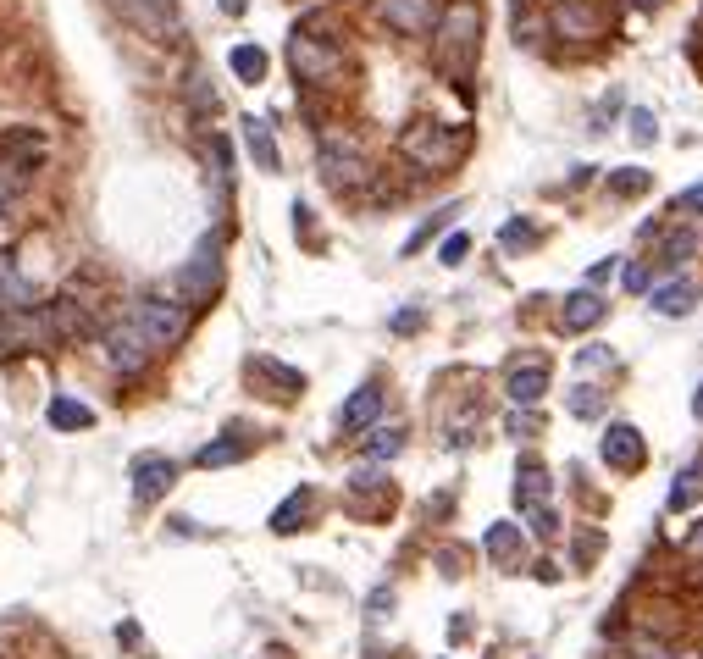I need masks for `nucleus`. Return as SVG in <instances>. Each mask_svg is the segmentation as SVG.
<instances>
[{
	"label": "nucleus",
	"mask_w": 703,
	"mask_h": 659,
	"mask_svg": "<svg viewBox=\"0 0 703 659\" xmlns=\"http://www.w3.org/2000/svg\"><path fill=\"white\" fill-rule=\"evenodd\" d=\"M687 659H703V654H687Z\"/></svg>",
	"instance_id": "nucleus-46"
},
{
	"label": "nucleus",
	"mask_w": 703,
	"mask_h": 659,
	"mask_svg": "<svg viewBox=\"0 0 703 659\" xmlns=\"http://www.w3.org/2000/svg\"><path fill=\"white\" fill-rule=\"evenodd\" d=\"M172 288L183 294V305H189V311H194V305H205V300H211L216 288H222V244H216V239H205L200 250H194L189 261L178 266Z\"/></svg>",
	"instance_id": "nucleus-7"
},
{
	"label": "nucleus",
	"mask_w": 703,
	"mask_h": 659,
	"mask_svg": "<svg viewBox=\"0 0 703 659\" xmlns=\"http://www.w3.org/2000/svg\"><path fill=\"white\" fill-rule=\"evenodd\" d=\"M565 405H571V416L598 421L609 410V394H604V388H593V383H582V388H571V399H565Z\"/></svg>",
	"instance_id": "nucleus-28"
},
{
	"label": "nucleus",
	"mask_w": 703,
	"mask_h": 659,
	"mask_svg": "<svg viewBox=\"0 0 703 659\" xmlns=\"http://www.w3.org/2000/svg\"><path fill=\"white\" fill-rule=\"evenodd\" d=\"M45 333H50V349H67L78 338L95 333V305L84 294H61V300L45 305Z\"/></svg>",
	"instance_id": "nucleus-8"
},
{
	"label": "nucleus",
	"mask_w": 703,
	"mask_h": 659,
	"mask_svg": "<svg viewBox=\"0 0 703 659\" xmlns=\"http://www.w3.org/2000/svg\"><path fill=\"white\" fill-rule=\"evenodd\" d=\"M604 316H609V305L598 300L593 288H582V294H571V300H565V316H560V322H565V333H587V327H598Z\"/></svg>",
	"instance_id": "nucleus-20"
},
{
	"label": "nucleus",
	"mask_w": 703,
	"mask_h": 659,
	"mask_svg": "<svg viewBox=\"0 0 703 659\" xmlns=\"http://www.w3.org/2000/svg\"><path fill=\"white\" fill-rule=\"evenodd\" d=\"M698 250H703V233H698V228H681V233H670V244H665V261H670V266H687Z\"/></svg>",
	"instance_id": "nucleus-29"
},
{
	"label": "nucleus",
	"mask_w": 703,
	"mask_h": 659,
	"mask_svg": "<svg viewBox=\"0 0 703 659\" xmlns=\"http://www.w3.org/2000/svg\"><path fill=\"white\" fill-rule=\"evenodd\" d=\"M28 349H50L45 305H34V311H0V360H17Z\"/></svg>",
	"instance_id": "nucleus-10"
},
{
	"label": "nucleus",
	"mask_w": 703,
	"mask_h": 659,
	"mask_svg": "<svg viewBox=\"0 0 703 659\" xmlns=\"http://www.w3.org/2000/svg\"><path fill=\"white\" fill-rule=\"evenodd\" d=\"M399 449H405V427H377L371 432V444H366V455L371 460H394Z\"/></svg>",
	"instance_id": "nucleus-30"
},
{
	"label": "nucleus",
	"mask_w": 703,
	"mask_h": 659,
	"mask_svg": "<svg viewBox=\"0 0 703 659\" xmlns=\"http://www.w3.org/2000/svg\"><path fill=\"white\" fill-rule=\"evenodd\" d=\"M421 327V311H405V316H394V333H416Z\"/></svg>",
	"instance_id": "nucleus-42"
},
{
	"label": "nucleus",
	"mask_w": 703,
	"mask_h": 659,
	"mask_svg": "<svg viewBox=\"0 0 703 659\" xmlns=\"http://www.w3.org/2000/svg\"><path fill=\"white\" fill-rule=\"evenodd\" d=\"M676 211H703V183L687 189V194H676Z\"/></svg>",
	"instance_id": "nucleus-40"
},
{
	"label": "nucleus",
	"mask_w": 703,
	"mask_h": 659,
	"mask_svg": "<svg viewBox=\"0 0 703 659\" xmlns=\"http://www.w3.org/2000/svg\"><path fill=\"white\" fill-rule=\"evenodd\" d=\"M554 527H560L554 504H537V510H532V532H537V538H554Z\"/></svg>",
	"instance_id": "nucleus-37"
},
{
	"label": "nucleus",
	"mask_w": 703,
	"mask_h": 659,
	"mask_svg": "<svg viewBox=\"0 0 703 659\" xmlns=\"http://www.w3.org/2000/svg\"><path fill=\"white\" fill-rule=\"evenodd\" d=\"M100 355H106V366L122 372V377H133V372L150 366V344L139 338V327H133L128 316H117V322L100 327Z\"/></svg>",
	"instance_id": "nucleus-9"
},
{
	"label": "nucleus",
	"mask_w": 703,
	"mask_h": 659,
	"mask_svg": "<svg viewBox=\"0 0 703 659\" xmlns=\"http://www.w3.org/2000/svg\"><path fill=\"white\" fill-rule=\"evenodd\" d=\"M537 233L526 228V222H510V228H504V250H521V244H532Z\"/></svg>",
	"instance_id": "nucleus-38"
},
{
	"label": "nucleus",
	"mask_w": 703,
	"mask_h": 659,
	"mask_svg": "<svg viewBox=\"0 0 703 659\" xmlns=\"http://www.w3.org/2000/svg\"><path fill=\"white\" fill-rule=\"evenodd\" d=\"M377 416H382V388L366 383V388H355V394H349L344 410H338V427H344V432H366Z\"/></svg>",
	"instance_id": "nucleus-18"
},
{
	"label": "nucleus",
	"mask_w": 703,
	"mask_h": 659,
	"mask_svg": "<svg viewBox=\"0 0 703 659\" xmlns=\"http://www.w3.org/2000/svg\"><path fill=\"white\" fill-rule=\"evenodd\" d=\"M692 300H698V283H692V277H676V283H659L654 288V311L659 316H687Z\"/></svg>",
	"instance_id": "nucleus-25"
},
{
	"label": "nucleus",
	"mask_w": 703,
	"mask_h": 659,
	"mask_svg": "<svg viewBox=\"0 0 703 659\" xmlns=\"http://www.w3.org/2000/svg\"><path fill=\"white\" fill-rule=\"evenodd\" d=\"M250 383H266V399L305 394V377H299L294 366H283V360H272V355H255L250 360Z\"/></svg>",
	"instance_id": "nucleus-16"
},
{
	"label": "nucleus",
	"mask_w": 703,
	"mask_h": 659,
	"mask_svg": "<svg viewBox=\"0 0 703 659\" xmlns=\"http://www.w3.org/2000/svg\"><path fill=\"white\" fill-rule=\"evenodd\" d=\"M117 6L144 34H172V23H178V0H117Z\"/></svg>",
	"instance_id": "nucleus-17"
},
{
	"label": "nucleus",
	"mask_w": 703,
	"mask_h": 659,
	"mask_svg": "<svg viewBox=\"0 0 703 659\" xmlns=\"http://www.w3.org/2000/svg\"><path fill=\"white\" fill-rule=\"evenodd\" d=\"M310 510H316V488H294V493H288V499L272 510V532H283V538H288V532H299V527L310 521Z\"/></svg>",
	"instance_id": "nucleus-21"
},
{
	"label": "nucleus",
	"mask_w": 703,
	"mask_h": 659,
	"mask_svg": "<svg viewBox=\"0 0 703 659\" xmlns=\"http://www.w3.org/2000/svg\"><path fill=\"white\" fill-rule=\"evenodd\" d=\"M482 56V6L477 0H449L432 23V67L449 78V84H471Z\"/></svg>",
	"instance_id": "nucleus-1"
},
{
	"label": "nucleus",
	"mask_w": 703,
	"mask_h": 659,
	"mask_svg": "<svg viewBox=\"0 0 703 659\" xmlns=\"http://www.w3.org/2000/svg\"><path fill=\"white\" fill-rule=\"evenodd\" d=\"M244 144H250V156H255V167H261V172H277V167H283V156H277V139H272V128H266L261 117H244Z\"/></svg>",
	"instance_id": "nucleus-23"
},
{
	"label": "nucleus",
	"mask_w": 703,
	"mask_h": 659,
	"mask_svg": "<svg viewBox=\"0 0 703 659\" xmlns=\"http://www.w3.org/2000/svg\"><path fill=\"white\" fill-rule=\"evenodd\" d=\"M692 499H698V471H687V477H676V488H670V510H687Z\"/></svg>",
	"instance_id": "nucleus-34"
},
{
	"label": "nucleus",
	"mask_w": 703,
	"mask_h": 659,
	"mask_svg": "<svg viewBox=\"0 0 703 659\" xmlns=\"http://www.w3.org/2000/svg\"><path fill=\"white\" fill-rule=\"evenodd\" d=\"M632 659H676V648H670L665 637H648V632H637V637H632Z\"/></svg>",
	"instance_id": "nucleus-31"
},
{
	"label": "nucleus",
	"mask_w": 703,
	"mask_h": 659,
	"mask_svg": "<svg viewBox=\"0 0 703 659\" xmlns=\"http://www.w3.org/2000/svg\"><path fill=\"white\" fill-rule=\"evenodd\" d=\"M620 283L637 294V288H648V272H643V266H626V272H620Z\"/></svg>",
	"instance_id": "nucleus-41"
},
{
	"label": "nucleus",
	"mask_w": 703,
	"mask_h": 659,
	"mask_svg": "<svg viewBox=\"0 0 703 659\" xmlns=\"http://www.w3.org/2000/svg\"><path fill=\"white\" fill-rule=\"evenodd\" d=\"M643 189H648V172H643V167H626V172L615 178V194H643Z\"/></svg>",
	"instance_id": "nucleus-36"
},
{
	"label": "nucleus",
	"mask_w": 703,
	"mask_h": 659,
	"mask_svg": "<svg viewBox=\"0 0 703 659\" xmlns=\"http://www.w3.org/2000/svg\"><path fill=\"white\" fill-rule=\"evenodd\" d=\"M399 150H405V161L421 167V172H449L454 161H460L465 139L454 128H443V122H416V128L399 133Z\"/></svg>",
	"instance_id": "nucleus-4"
},
{
	"label": "nucleus",
	"mask_w": 703,
	"mask_h": 659,
	"mask_svg": "<svg viewBox=\"0 0 703 659\" xmlns=\"http://www.w3.org/2000/svg\"><path fill=\"white\" fill-rule=\"evenodd\" d=\"M692 410H698V416H703V388H698V405H692Z\"/></svg>",
	"instance_id": "nucleus-45"
},
{
	"label": "nucleus",
	"mask_w": 703,
	"mask_h": 659,
	"mask_svg": "<svg viewBox=\"0 0 703 659\" xmlns=\"http://www.w3.org/2000/svg\"><path fill=\"white\" fill-rule=\"evenodd\" d=\"M643 460H648L643 432H637L632 421H615V427L604 432V466L609 471H643Z\"/></svg>",
	"instance_id": "nucleus-14"
},
{
	"label": "nucleus",
	"mask_w": 703,
	"mask_h": 659,
	"mask_svg": "<svg viewBox=\"0 0 703 659\" xmlns=\"http://www.w3.org/2000/svg\"><path fill=\"white\" fill-rule=\"evenodd\" d=\"M227 67H233V78H239V84H261V78H266V50L261 45H233Z\"/></svg>",
	"instance_id": "nucleus-26"
},
{
	"label": "nucleus",
	"mask_w": 703,
	"mask_h": 659,
	"mask_svg": "<svg viewBox=\"0 0 703 659\" xmlns=\"http://www.w3.org/2000/svg\"><path fill=\"white\" fill-rule=\"evenodd\" d=\"M45 421L56 432H84V427H95V410H89L84 399H67V394H61V399H50Z\"/></svg>",
	"instance_id": "nucleus-24"
},
{
	"label": "nucleus",
	"mask_w": 703,
	"mask_h": 659,
	"mask_svg": "<svg viewBox=\"0 0 703 659\" xmlns=\"http://www.w3.org/2000/svg\"><path fill=\"white\" fill-rule=\"evenodd\" d=\"M288 67H294L299 84L327 89V84H338V78H344V50H338L333 39H316V34H305V28H299V34L288 39Z\"/></svg>",
	"instance_id": "nucleus-5"
},
{
	"label": "nucleus",
	"mask_w": 703,
	"mask_h": 659,
	"mask_svg": "<svg viewBox=\"0 0 703 659\" xmlns=\"http://www.w3.org/2000/svg\"><path fill=\"white\" fill-rule=\"evenodd\" d=\"M316 172H322V183L333 194H355L360 183L371 178V161H366V150H360V139L327 133V139L316 144Z\"/></svg>",
	"instance_id": "nucleus-3"
},
{
	"label": "nucleus",
	"mask_w": 703,
	"mask_h": 659,
	"mask_svg": "<svg viewBox=\"0 0 703 659\" xmlns=\"http://www.w3.org/2000/svg\"><path fill=\"white\" fill-rule=\"evenodd\" d=\"M50 161V133L34 128V122H12L0 128V172L17 183H34V172Z\"/></svg>",
	"instance_id": "nucleus-6"
},
{
	"label": "nucleus",
	"mask_w": 703,
	"mask_h": 659,
	"mask_svg": "<svg viewBox=\"0 0 703 659\" xmlns=\"http://www.w3.org/2000/svg\"><path fill=\"white\" fill-rule=\"evenodd\" d=\"M449 216H460V205H443V211H438V216H427V222H421V228H416V233H410V244H405V255H410V250H421V244H427V239H432V233H438V228H443V222H449Z\"/></svg>",
	"instance_id": "nucleus-32"
},
{
	"label": "nucleus",
	"mask_w": 703,
	"mask_h": 659,
	"mask_svg": "<svg viewBox=\"0 0 703 659\" xmlns=\"http://www.w3.org/2000/svg\"><path fill=\"white\" fill-rule=\"evenodd\" d=\"M549 28L560 39H598L604 34V17H598V6H587V0H560L549 17Z\"/></svg>",
	"instance_id": "nucleus-15"
},
{
	"label": "nucleus",
	"mask_w": 703,
	"mask_h": 659,
	"mask_svg": "<svg viewBox=\"0 0 703 659\" xmlns=\"http://www.w3.org/2000/svg\"><path fill=\"white\" fill-rule=\"evenodd\" d=\"M515 504L521 510H537V504H549L554 482H549V466H537V460H521V471H515Z\"/></svg>",
	"instance_id": "nucleus-19"
},
{
	"label": "nucleus",
	"mask_w": 703,
	"mask_h": 659,
	"mask_svg": "<svg viewBox=\"0 0 703 659\" xmlns=\"http://www.w3.org/2000/svg\"><path fill=\"white\" fill-rule=\"evenodd\" d=\"M128 322L139 327V338L150 344V355H161V349H178L183 338H189L194 316L183 300H161V294H144L139 305L128 311Z\"/></svg>",
	"instance_id": "nucleus-2"
},
{
	"label": "nucleus",
	"mask_w": 703,
	"mask_h": 659,
	"mask_svg": "<svg viewBox=\"0 0 703 659\" xmlns=\"http://www.w3.org/2000/svg\"><path fill=\"white\" fill-rule=\"evenodd\" d=\"M482 549H488L493 565H521V527H515V521H493Z\"/></svg>",
	"instance_id": "nucleus-22"
},
{
	"label": "nucleus",
	"mask_w": 703,
	"mask_h": 659,
	"mask_svg": "<svg viewBox=\"0 0 703 659\" xmlns=\"http://www.w3.org/2000/svg\"><path fill=\"white\" fill-rule=\"evenodd\" d=\"M626 128H632V139H637V144H654V139H659V128H654V111H643V106H637L632 117H626Z\"/></svg>",
	"instance_id": "nucleus-33"
},
{
	"label": "nucleus",
	"mask_w": 703,
	"mask_h": 659,
	"mask_svg": "<svg viewBox=\"0 0 703 659\" xmlns=\"http://www.w3.org/2000/svg\"><path fill=\"white\" fill-rule=\"evenodd\" d=\"M250 455V444H239V438H222V444H205L200 455H194V466L200 471H216V466H233V460Z\"/></svg>",
	"instance_id": "nucleus-27"
},
{
	"label": "nucleus",
	"mask_w": 703,
	"mask_h": 659,
	"mask_svg": "<svg viewBox=\"0 0 703 659\" xmlns=\"http://www.w3.org/2000/svg\"><path fill=\"white\" fill-rule=\"evenodd\" d=\"M371 6H377L382 23L405 39H427L432 23H438V6H432V0H371Z\"/></svg>",
	"instance_id": "nucleus-12"
},
{
	"label": "nucleus",
	"mask_w": 703,
	"mask_h": 659,
	"mask_svg": "<svg viewBox=\"0 0 703 659\" xmlns=\"http://www.w3.org/2000/svg\"><path fill=\"white\" fill-rule=\"evenodd\" d=\"M687 554H692V560H703V527H698V532H692V543H687Z\"/></svg>",
	"instance_id": "nucleus-43"
},
{
	"label": "nucleus",
	"mask_w": 703,
	"mask_h": 659,
	"mask_svg": "<svg viewBox=\"0 0 703 659\" xmlns=\"http://www.w3.org/2000/svg\"><path fill=\"white\" fill-rule=\"evenodd\" d=\"M128 477H133V499H139V504H155V499H167L172 482H178V460H167V455H139Z\"/></svg>",
	"instance_id": "nucleus-13"
},
{
	"label": "nucleus",
	"mask_w": 703,
	"mask_h": 659,
	"mask_svg": "<svg viewBox=\"0 0 703 659\" xmlns=\"http://www.w3.org/2000/svg\"><path fill=\"white\" fill-rule=\"evenodd\" d=\"M504 394H510V405H515V410L543 405V394H549V355H526V360H515L510 372H504Z\"/></svg>",
	"instance_id": "nucleus-11"
},
{
	"label": "nucleus",
	"mask_w": 703,
	"mask_h": 659,
	"mask_svg": "<svg viewBox=\"0 0 703 659\" xmlns=\"http://www.w3.org/2000/svg\"><path fill=\"white\" fill-rule=\"evenodd\" d=\"M537 427H543V421H537L532 410H515V416H510V432H515V438H532Z\"/></svg>",
	"instance_id": "nucleus-39"
},
{
	"label": "nucleus",
	"mask_w": 703,
	"mask_h": 659,
	"mask_svg": "<svg viewBox=\"0 0 703 659\" xmlns=\"http://www.w3.org/2000/svg\"><path fill=\"white\" fill-rule=\"evenodd\" d=\"M222 12H233V17H239V12H244V0H222Z\"/></svg>",
	"instance_id": "nucleus-44"
},
{
	"label": "nucleus",
	"mask_w": 703,
	"mask_h": 659,
	"mask_svg": "<svg viewBox=\"0 0 703 659\" xmlns=\"http://www.w3.org/2000/svg\"><path fill=\"white\" fill-rule=\"evenodd\" d=\"M465 250H471V239H465V233H449V239H443V250H438V261L443 266H460Z\"/></svg>",
	"instance_id": "nucleus-35"
}]
</instances>
